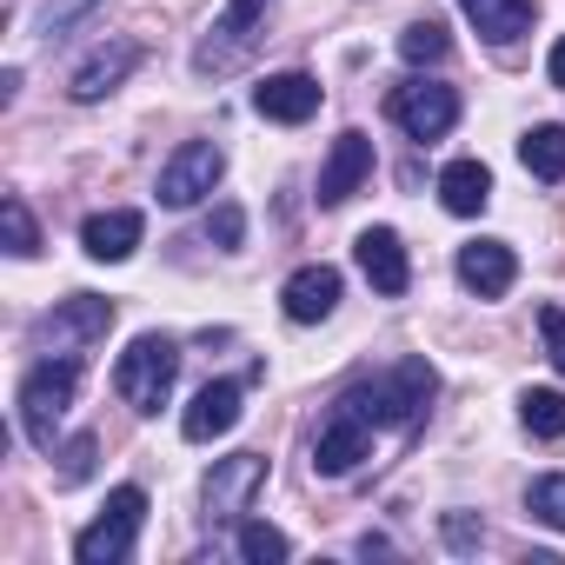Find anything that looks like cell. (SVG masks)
Returning <instances> with one entry per match:
<instances>
[{
  "label": "cell",
  "mask_w": 565,
  "mask_h": 565,
  "mask_svg": "<svg viewBox=\"0 0 565 565\" xmlns=\"http://www.w3.org/2000/svg\"><path fill=\"white\" fill-rule=\"evenodd\" d=\"M545 81H552V87H565V34L552 41V61H545Z\"/></svg>",
  "instance_id": "cell-32"
},
{
  "label": "cell",
  "mask_w": 565,
  "mask_h": 565,
  "mask_svg": "<svg viewBox=\"0 0 565 565\" xmlns=\"http://www.w3.org/2000/svg\"><path fill=\"white\" fill-rule=\"evenodd\" d=\"M206 239H213V246H226V253H233V246H239V239H246V213H239V206H233V200H220V206H213V220H206Z\"/></svg>",
  "instance_id": "cell-28"
},
{
  "label": "cell",
  "mask_w": 565,
  "mask_h": 565,
  "mask_svg": "<svg viewBox=\"0 0 565 565\" xmlns=\"http://www.w3.org/2000/svg\"><path fill=\"white\" fill-rule=\"evenodd\" d=\"M539 333H545V360L565 373V307H539Z\"/></svg>",
  "instance_id": "cell-30"
},
{
  "label": "cell",
  "mask_w": 565,
  "mask_h": 565,
  "mask_svg": "<svg viewBox=\"0 0 565 565\" xmlns=\"http://www.w3.org/2000/svg\"><path fill=\"white\" fill-rule=\"evenodd\" d=\"M439 200H446V213H486V200H492V173L479 167V160H452L446 173H439Z\"/></svg>",
  "instance_id": "cell-20"
},
{
  "label": "cell",
  "mask_w": 565,
  "mask_h": 565,
  "mask_svg": "<svg viewBox=\"0 0 565 565\" xmlns=\"http://www.w3.org/2000/svg\"><path fill=\"white\" fill-rule=\"evenodd\" d=\"M519 160H525V173L532 180H565V127H532L525 140H519Z\"/></svg>",
  "instance_id": "cell-21"
},
{
  "label": "cell",
  "mask_w": 565,
  "mask_h": 565,
  "mask_svg": "<svg viewBox=\"0 0 565 565\" xmlns=\"http://www.w3.org/2000/svg\"><path fill=\"white\" fill-rule=\"evenodd\" d=\"M74 386H81V360H74V353L41 360V366L21 380V433H28L41 452H54V433H61V419H67V406H74Z\"/></svg>",
  "instance_id": "cell-2"
},
{
  "label": "cell",
  "mask_w": 565,
  "mask_h": 565,
  "mask_svg": "<svg viewBox=\"0 0 565 565\" xmlns=\"http://www.w3.org/2000/svg\"><path fill=\"white\" fill-rule=\"evenodd\" d=\"M519 419H525L532 439H565V393L558 386H532L519 399Z\"/></svg>",
  "instance_id": "cell-22"
},
{
  "label": "cell",
  "mask_w": 565,
  "mask_h": 565,
  "mask_svg": "<svg viewBox=\"0 0 565 565\" xmlns=\"http://www.w3.org/2000/svg\"><path fill=\"white\" fill-rule=\"evenodd\" d=\"M525 505H532V519H545L552 532H565V472H545V479H532Z\"/></svg>",
  "instance_id": "cell-27"
},
{
  "label": "cell",
  "mask_w": 565,
  "mask_h": 565,
  "mask_svg": "<svg viewBox=\"0 0 565 565\" xmlns=\"http://www.w3.org/2000/svg\"><path fill=\"white\" fill-rule=\"evenodd\" d=\"M512 279H519V259H512L505 239H472V246H459V287H466V294L499 300V294H512Z\"/></svg>",
  "instance_id": "cell-11"
},
{
  "label": "cell",
  "mask_w": 565,
  "mask_h": 565,
  "mask_svg": "<svg viewBox=\"0 0 565 565\" xmlns=\"http://www.w3.org/2000/svg\"><path fill=\"white\" fill-rule=\"evenodd\" d=\"M433 366L426 360H399L393 373H380V380H360V386H347L340 393V413H353V419H366L373 433L380 426H413L419 413H426V399H433Z\"/></svg>",
  "instance_id": "cell-1"
},
{
  "label": "cell",
  "mask_w": 565,
  "mask_h": 565,
  "mask_svg": "<svg viewBox=\"0 0 565 565\" xmlns=\"http://www.w3.org/2000/svg\"><path fill=\"white\" fill-rule=\"evenodd\" d=\"M459 14L486 34V41H519L525 28H532V0H459Z\"/></svg>",
  "instance_id": "cell-19"
},
{
  "label": "cell",
  "mask_w": 565,
  "mask_h": 565,
  "mask_svg": "<svg viewBox=\"0 0 565 565\" xmlns=\"http://www.w3.org/2000/svg\"><path fill=\"white\" fill-rule=\"evenodd\" d=\"M353 259H360V273L373 279V294H386V300H399V294L413 287V259H406V246H399L393 226H366V233L353 239Z\"/></svg>",
  "instance_id": "cell-9"
},
{
  "label": "cell",
  "mask_w": 565,
  "mask_h": 565,
  "mask_svg": "<svg viewBox=\"0 0 565 565\" xmlns=\"http://www.w3.org/2000/svg\"><path fill=\"white\" fill-rule=\"evenodd\" d=\"M94 452H100V446H94V433H81V439L61 452V486H81V479L94 472Z\"/></svg>",
  "instance_id": "cell-29"
},
{
  "label": "cell",
  "mask_w": 565,
  "mask_h": 565,
  "mask_svg": "<svg viewBox=\"0 0 565 565\" xmlns=\"http://www.w3.org/2000/svg\"><path fill=\"white\" fill-rule=\"evenodd\" d=\"M446 545H452V552H472V545H479V525H472L466 512H446Z\"/></svg>",
  "instance_id": "cell-31"
},
{
  "label": "cell",
  "mask_w": 565,
  "mask_h": 565,
  "mask_svg": "<svg viewBox=\"0 0 565 565\" xmlns=\"http://www.w3.org/2000/svg\"><path fill=\"white\" fill-rule=\"evenodd\" d=\"M100 8V0H41V14H34V34L41 41H67L87 14Z\"/></svg>",
  "instance_id": "cell-24"
},
{
  "label": "cell",
  "mask_w": 565,
  "mask_h": 565,
  "mask_svg": "<svg viewBox=\"0 0 565 565\" xmlns=\"http://www.w3.org/2000/svg\"><path fill=\"white\" fill-rule=\"evenodd\" d=\"M253 107H259L266 120H279V127H300V120L320 114V81H313V74H266V81L253 87Z\"/></svg>",
  "instance_id": "cell-13"
},
{
  "label": "cell",
  "mask_w": 565,
  "mask_h": 565,
  "mask_svg": "<svg viewBox=\"0 0 565 565\" xmlns=\"http://www.w3.org/2000/svg\"><path fill=\"white\" fill-rule=\"evenodd\" d=\"M259 486H266V459L259 452L213 459V472H206V519H239Z\"/></svg>",
  "instance_id": "cell-8"
},
{
  "label": "cell",
  "mask_w": 565,
  "mask_h": 565,
  "mask_svg": "<svg viewBox=\"0 0 565 565\" xmlns=\"http://www.w3.org/2000/svg\"><path fill=\"white\" fill-rule=\"evenodd\" d=\"M446 47H452V41H446V28H439V21H413V28L399 34V54H406L413 67H433V61H446Z\"/></svg>",
  "instance_id": "cell-26"
},
{
  "label": "cell",
  "mask_w": 565,
  "mask_h": 565,
  "mask_svg": "<svg viewBox=\"0 0 565 565\" xmlns=\"http://www.w3.org/2000/svg\"><path fill=\"white\" fill-rule=\"evenodd\" d=\"M259 14H266V0H233V8L213 21V41H200L193 67H200V74H220V67H233V61H239V47L253 41Z\"/></svg>",
  "instance_id": "cell-15"
},
{
  "label": "cell",
  "mask_w": 565,
  "mask_h": 565,
  "mask_svg": "<svg viewBox=\"0 0 565 565\" xmlns=\"http://www.w3.org/2000/svg\"><path fill=\"white\" fill-rule=\"evenodd\" d=\"M220 173H226V153L213 147V140H186L167 167H160V206H200L213 186H220Z\"/></svg>",
  "instance_id": "cell-5"
},
{
  "label": "cell",
  "mask_w": 565,
  "mask_h": 565,
  "mask_svg": "<svg viewBox=\"0 0 565 565\" xmlns=\"http://www.w3.org/2000/svg\"><path fill=\"white\" fill-rule=\"evenodd\" d=\"M360 459H373V426L333 406V419H327V433H320V446H313V472H320V479H347Z\"/></svg>",
  "instance_id": "cell-10"
},
{
  "label": "cell",
  "mask_w": 565,
  "mask_h": 565,
  "mask_svg": "<svg viewBox=\"0 0 565 565\" xmlns=\"http://www.w3.org/2000/svg\"><path fill=\"white\" fill-rule=\"evenodd\" d=\"M173 373H180V347H173L167 333H140V340L120 353V366H114V393H120L134 413H160L167 393H173Z\"/></svg>",
  "instance_id": "cell-3"
},
{
  "label": "cell",
  "mask_w": 565,
  "mask_h": 565,
  "mask_svg": "<svg viewBox=\"0 0 565 565\" xmlns=\"http://www.w3.org/2000/svg\"><path fill=\"white\" fill-rule=\"evenodd\" d=\"M140 67V47L134 41H107V47H94L81 67H74V81H67V94L81 100V107H94V100H107L127 74Z\"/></svg>",
  "instance_id": "cell-12"
},
{
  "label": "cell",
  "mask_w": 565,
  "mask_h": 565,
  "mask_svg": "<svg viewBox=\"0 0 565 565\" xmlns=\"http://www.w3.org/2000/svg\"><path fill=\"white\" fill-rule=\"evenodd\" d=\"M107 327H114V300H100V294H74V300H61V307L41 320V340H47L54 353H81V347L107 340Z\"/></svg>",
  "instance_id": "cell-7"
},
{
  "label": "cell",
  "mask_w": 565,
  "mask_h": 565,
  "mask_svg": "<svg viewBox=\"0 0 565 565\" xmlns=\"http://www.w3.org/2000/svg\"><path fill=\"white\" fill-rule=\"evenodd\" d=\"M0 226H8V253L14 259H34L41 253V226L28 213V200H0Z\"/></svg>",
  "instance_id": "cell-25"
},
{
  "label": "cell",
  "mask_w": 565,
  "mask_h": 565,
  "mask_svg": "<svg viewBox=\"0 0 565 565\" xmlns=\"http://www.w3.org/2000/svg\"><path fill=\"white\" fill-rule=\"evenodd\" d=\"M140 519H147V492H140V486H114V492H107V512L74 539V558H81V565H120V558L134 552Z\"/></svg>",
  "instance_id": "cell-4"
},
{
  "label": "cell",
  "mask_w": 565,
  "mask_h": 565,
  "mask_svg": "<svg viewBox=\"0 0 565 565\" xmlns=\"http://www.w3.org/2000/svg\"><path fill=\"white\" fill-rule=\"evenodd\" d=\"M140 233H147V220H140L134 206H114V213H94V220L81 226V246H87L94 259H127V253L140 246Z\"/></svg>",
  "instance_id": "cell-18"
},
{
  "label": "cell",
  "mask_w": 565,
  "mask_h": 565,
  "mask_svg": "<svg viewBox=\"0 0 565 565\" xmlns=\"http://www.w3.org/2000/svg\"><path fill=\"white\" fill-rule=\"evenodd\" d=\"M233 426H239V386H233V380L200 386L193 406L180 413V433H186L193 446H206V439H220V433H233Z\"/></svg>",
  "instance_id": "cell-17"
},
{
  "label": "cell",
  "mask_w": 565,
  "mask_h": 565,
  "mask_svg": "<svg viewBox=\"0 0 565 565\" xmlns=\"http://www.w3.org/2000/svg\"><path fill=\"white\" fill-rule=\"evenodd\" d=\"M366 173H373V140L353 127V134H340V140H333V153H327V167H320V206L353 200Z\"/></svg>",
  "instance_id": "cell-14"
},
{
  "label": "cell",
  "mask_w": 565,
  "mask_h": 565,
  "mask_svg": "<svg viewBox=\"0 0 565 565\" xmlns=\"http://www.w3.org/2000/svg\"><path fill=\"white\" fill-rule=\"evenodd\" d=\"M239 558H246V565H279V558H294V545H287V532H279V525L246 519V525H239Z\"/></svg>",
  "instance_id": "cell-23"
},
{
  "label": "cell",
  "mask_w": 565,
  "mask_h": 565,
  "mask_svg": "<svg viewBox=\"0 0 565 565\" xmlns=\"http://www.w3.org/2000/svg\"><path fill=\"white\" fill-rule=\"evenodd\" d=\"M393 120H399L413 140H439V134H452V120H459V94L439 87V81H406V87H393Z\"/></svg>",
  "instance_id": "cell-6"
},
{
  "label": "cell",
  "mask_w": 565,
  "mask_h": 565,
  "mask_svg": "<svg viewBox=\"0 0 565 565\" xmlns=\"http://www.w3.org/2000/svg\"><path fill=\"white\" fill-rule=\"evenodd\" d=\"M279 300H287V320H300V327H320L333 307H340V273L320 259V266H300L287 287H279Z\"/></svg>",
  "instance_id": "cell-16"
}]
</instances>
